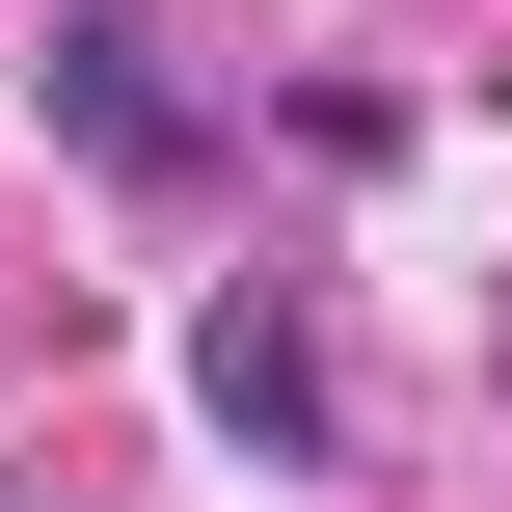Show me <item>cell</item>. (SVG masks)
Segmentation results:
<instances>
[{"mask_svg":"<svg viewBox=\"0 0 512 512\" xmlns=\"http://www.w3.org/2000/svg\"><path fill=\"white\" fill-rule=\"evenodd\" d=\"M54 135H81L108 189H189V162H216V108L162 81V27H135V0H81V27H54Z\"/></svg>","mask_w":512,"mask_h":512,"instance_id":"obj_1","label":"cell"},{"mask_svg":"<svg viewBox=\"0 0 512 512\" xmlns=\"http://www.w3.org/2000/svg\"><path fill=\"white\" fill-rule=\"evenodd\" d=\"M189 378H216V432H243V459H324V324H297V297H216V351H189Z\"/></svg>","mask_w":512,"mask_h":512,"instance_id":"obj_2","label":"cell"}]
</instances>
